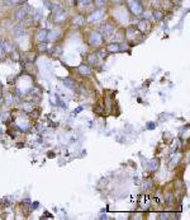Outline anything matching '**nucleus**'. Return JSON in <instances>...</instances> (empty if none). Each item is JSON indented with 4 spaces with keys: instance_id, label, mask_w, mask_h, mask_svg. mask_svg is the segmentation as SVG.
<instances>
[{
    "instance_id": "f257e3e1",
    "label": "nucleus",
    "mask_w": 190,
    "mask_h": 220,
    "mask_svg": "<svg viewBox=\"0 0 190 220\" xmlns=\"http://www.w3.org/2000/svg\"><path fill=\"white\" fill-rule=\"evenodd\" d=\"M128 7H129L131 12L134 16H140V14L143 13V8H142V5L137 0H128Z\"/></svg>"
},
{
    "instance_id": "f03ea898",
    "label": "nucleus",
    "mask_w": 190,
    "mask_h": 220,
    "mask_svg": "<svg viewBox=\"0 0 190 220\" xmlns=\"http://www.w3.org/2000/svg\"><path fill=\"white\" fill-rule=\"evenodd\" d=\"M103 42V37L99 32H91L89 36V44L91 46H99Z\"/></svg>"
},
{
    "instance_id": "7ed1b4c3",
    "label": "nucleus",
    "mask_w": 190,
    "mask_h": 220,
    "mask_svg": "<svg viewBox=\"0 0 190 220\" xmlns=\"http://www.w3.org/2000/svg\"><path fill=\"white\" fill-rule=\"evenodd\" d=\"M103 16H104V12H103V10H96V12H93V13L89 16V18H88V22L93 23V22L100 21V19L103 18Z\"/></svg>"
},
{
    "instance_id": "20e7f679",
    "label": "nucleus",
    "mask_w": 190,
    "mask_h": 220,
    "mask_svg": "<svg viewBox=\"0 0 190 220\" xmlns=\"http://www.w3.org/2000/svg\"><path fill=\"white\" fill-rule=\"evenodd\" d=\"M27 13H28V8L27 7L19 8L17 10V13H15V18L18 19V21H23V19L27 17Z\"/></svg>"
},
{
    "instance_id": "39448f33",
    "label": "nucleus",
    "mask_w": 190,
    "mask_h": 220,
    "mask_svg": "<svg viewBox=\"0 0 190 220\" xmlns=\"http://www.w3.org/2000/svg\"><path fill=\"white\" fill-rule=\"evenodd\" d=\"M113 32H114V27L112 24H109V23H105V24L102 26V33L104 36H110Z\"/></svg>"
},
{
    "instance_id": "423d86ee",
    "label": "nucleus",
    "mask_w": 190,
    "mask_h": 220,
    "mask_svg": "<svg viewBox=\"0 0 190 220\" xmlns=\"http://www.w3.org/2000/svg\"><path fill=\"white\" fill-rule=\"evenodd\" d=\"M47 32L46 30H42V31H39L38 32V35H37V40L39 41V42H43V41H46L47 40Z\"/></svg>"
},
{
    "instance_id": "0eeeda50",
    "label": "nucleus",
    "mask_w": 190,
    "mask_h": 220,
    "mask_svg": "<svg viewBox=\"0 0 190 220\" xmlns=\"http://www.w3.org/2000/svg\"><path fill=\"white\" fill-rule=\"evenodd\" d=\"M62 83H64L65 87H66V88H69V89H74V87H75L74 80H72V79H70V78H65V79L62 80Z\"/></svg>"
},
{
    "instance_id": "6e6552de",
    "label": "nucleus",
    "mask_w": 190,
    "mask_h": 220,
    "mask_svg": "<svg viewBox=\"0 0 190 220\" xmlns=\"http://www.w3.org/2000/svg\"><path fill=\"white\" fill-rule=\"evenodd\" d=\"M79 73L81 75H84V76H88V75H90V69L85 65H80L79 66Z\"/></svg>"
},
{
    "instance_id": "1a4fd4ad",
    "label": "nucleus",
    "mask_w": 190,
    "mask_h": 220,
    "mask_svg": "<svg viewBox=\"0 0 190 220\" xmlns=\"http://www.w3.org/2000/svg\"><path fill=\"white\" fill-rule=\"evenodd\" d=\"M58 36H60V30H55V31H52L51 33H47V38L51 40V41H55Z\"/></svg>"
},
{
    "instance_id": "9d476101",
    "label": "nucleus",
    "mask_w": 190,
    "mask_h": 220,
    "mask_svg": "<svg viewBox=\"0 0 190 220\" xmlns=\"http://www.w3.org/2000/svg\"><path fill=\"white\" fill-rule=\"evenodd\" d=\"M84 22H85V19H84V17L83 16H77V17H75L74 18V21H72V23L75 26H83L84 24Z\"/></svg>"
},
{
    "instance_id": "9b49d317",
    "label": "nucleus",
    "mask_w": 190,
    "mask_h": 220,
    "mask_svg": "<svg viewBox=\"0 0 190 220\" xmlns=\"http://www.w3.org/2000/svg\"><path fill=\"white\" fill-rule=\"evenodd\" d=\"M107 50L109 52H118L119 51V46H118V44H110V45H108Z\"/></svg>"
},
{
    "instance_id": "f8f14e48",
    "label": "nucleus",
    "mask_w": 190,
    "mask_h": 220,
    "mask_svg": "<svg viewBox=\"0 0 190 220\" xmlns=\"http://www.w3.org/2000/svg\"><path fill=\"white\" fill-rule=\"evenodd\" d=\"M14 33H15V36H18V37H20V36H24V33H26V31L23 30V27H15L14 28Z\"/></svg>"
},
{
    "instance_id": "ddd939ff",
    "label": "nucleus",
    "mask_w": 190,
    "mask_h": 220,
    "mask_svg": "<svg viewBox=\"0 0 190 220\" xmlns=\"http://www.w3.org/2000/svg\"><path fill=\"white\" fill-rule=\"evenodd\" d=\"M88 61H89L90 65H95V64H96V61H98L96 55H95V54H90L89 57H88Z\"/></svg>"
},
{
    "instance_id": "4468645a",
    "label": "nucleus",
    "mask_w": 190,
    "mask_h": 220,
    "mask_svg": "<svg viewBox=\"0 0 190 220\" xmlns=\"http://www.w3.org/2000/svg\"><path fill=\"white\" fill-rule=\"evenodd\" d=\"M137 24H138L140 31H142V32H143V31L146 30V27H147V22H146V21H142V22H138V23H137Z\"/></svg>"
},
{
    "instance_id": "2eb2a0df",
    "label": "nucleus",
    "mask_w": 190,
    "mask_h": 220,
    "mask_svg": "<svg viewBox=\"0 0 190 220\" xmlns=\"http://www.w3.org/2000/svg\"><path fill=\"white\" fill-rule=\"evenodd\" d=\"M152 17H153L155 19H157V21H160V19L162 18V13L159 12V10H157V12H153V14H152Z\"/></svg>"
},
{
    "instance_id": "dca6fc26",
    "label": "nucleus",
    "mask_w": 190,
    "mask_h": 220,
    "mask_svg": "<svg viewBox=\"0 0 190 220\" xmlns=\"http://www.w3.org/2000/svg\"><path fill=\"white\" fill-rule=\"evenodd\" d=\"M1 46L4 47V51H7V52H10L12 51V46H10L9 42H5V44H3Z\"/></svg>"
},
{
    "instance_id": "f3484780",
    "label": "nucleus",
    "mask_w": 190,
    "mask_h": 220,
    "mask_svg": "<svg viewBox=\"0 0 190 220\" xmlns=\"http://www.w3.org/2000/svg\"><path fill=\"white\" fill-rule=\"evenodd\" d=\"M156 126H157V123H156V122H147L146 128H147V130H152V128H155Z\"/></svg>"
},
{
    "instance_id": "a211bd4d",
    "label": "nucleus",
    "mask_w": 190,
    "mask_h": 220,
    "mask_svg": "<svg viewBox=\"0 0 190 220\" xmlns=\"http://www.w3.org/2000/svg\"><path fill=\"white\" fill-rule=\"evenodd\" d=\"M151 171H156L157 169V162H155V160H152L151 162V168H150Z\"/></svg>"
},
{
    "instance_id": "6ab92c4d",
    "label": "nucleus",
    "mask_w": 190,
    "mask_h": 220,
    "mask_svg": "<svg viewBox=\"0 0 190 220\" xmlns=\"http://www.w3.org/2000/svg\"><path fill=\"white\" fill-rule=\"evenodd\" d=\"M95 4H96L98 7H102L105 4V0H95Z\"/></svg>"
},
{
    "instance_id": "aec40b11",
    "label": "nucleus",
    "mask_w": 190,
    "mask_h": 220,
    "mask_svg": "<svg viewBox=\"0 0 190 220\" xmlns=\"http://www.w3.org/2000/svg\"><path fill=\"white\" fill-rule=\"evenodd\" d=\"M4 54H5V51H4L1 44H0V59H3V57H4Z\"/></svg>"
},
{
    "instance_id": "412c9836",
    "label": "nucleus",
    "mask_w": 190,
    "mask_h": 220,
    "mask_svg": "<svg viewBox=\"0 0 190 220\" xmlns=\"http://www.w3.org/2000/svg\"><path fill=\"white\" fill-rule=\"evenodd\" d=\"M99 56H100V57H105L107 56L105 50H100V51H99Z\"/></svg>"
},
{
    "instance_id": "4be33fe9",
    "label": "nucleus",
    "mask_w": 190,
    "mask_h": 220,
    "mask_svg": "<svg viewBox=\"0 0 190 220\" xmlns=\"http://www.w3.org/2000/svg\"><path fill=\"white\" fill-rule=\"evenodd\" d=\"M81 111H83V107H77V108H76L75 111H74V114H77V113H80Z\"/></svg>"
},
{
    "instance_id": "5701e85b",
    "label": "nucleus",
    "mask_w": 190,
    "mask_h": 220,
    "mask_svg": "<svg viewBox=\"0 0 190 220\" xmlns=\"http://www.w3.org/2000/svg\"><path fill=\"white\" fill-rule=\"evenodd\" d=\"M127 49H128L127 45H121V46H119V51H126Z\"/></svg>"
},
{
    "instance_id": "b1692460",
    "label": "nucleus",
    "mask_w": 190,
    "mask_h": 220,
    "mask_svg": "<svg viewBox=\"0 0 190 220\" xmlns=\"http://www.w3.org/2000/svg\"><path fill=\"white\" fill-rule=\"evenodd\" d=\"M24 109H26V111H29V109H32V106H29V103H26L24 104Z\"/></svg>"
},
{
    "instance_id": "393cba45",
    "label": "nucleus",
    "mask_w": 190,
    "mask_h": 220,
    "mask_svg": "<svg viewBox=\"0 0 190 220\" xmlns=\"http://www.w3.org/2000/svg\"><path fill=\"white\" fill-rule=\"evenodd\" d=\"M39 50H41V51H42V50L45 51V50H46V45H45V44H43V45H39Z\"/></svg>"
},
{
    "instance_id": "a878e982",
    "label": "nucleus",
    "mask_w": 190,
    "mask_h": 220,
    "mask_svg": "<svg viewBox=\"0 0 190 220\" xmlns=\"http://www.w3.org/2000/svg\"><path fill=\"white\" fill-rule=\"evenodd\" d=\"M146 187H147V188H150V187H151V181H147V183H146Z\"/></svg>"
},
{
    "instance_id": "bb28decb",
    "label": "nucleus",
    "mask_w": 190,
    "mask_h": 220,
    "mask_svg": "<svg viewBox=\"0 0 190 220\" xmlns=\"http://www.w3.org/2000/svg\"><path fill=\"white\" fill-rule=\"evenodd\" d=\"M37 207H38V202H34L32 205V209H37Z\"/></svg>"
},
{
    "instance_id": "cd10ccee",
    "label": "nucleus",
    "mask_w": 190,
    "mask_h": 220,
    "mask_svg": "<svg viewBox=\"0 0 190 220\" xmlns=\"http://www.w3.org/2000/svg\"><path fill=\"white\" fill-rule=\"evenodd\" d=\"M1 94H3V90H1V87H0V98H1Z\"/></svg>"
},
{
    "instance_id": "c85d7f7f",
    "label": "nucleus",
    "mask_w": 190,
    "mask_h": 220,
    "mask_svg": "<svg viewBox=\"0 0 190 220\" xmlns=\"http://www.w3.org/2000/svg\"><path fill=\"white\" fill-rule=\"evenodd\" d=\"M5 1H9V3H13V1H15V0H5Z\"/></svg>"
},
{
    "instance_id": "c756f323",
    "label": "nucleus",
    "mask_w": 190,
    "mask_h": 220,
    "mask_svg": "<svg viewBox=\"0 0 190 220\" xmlns=\"http://www.w3.org/2000/svg\"><path fill=\"white\" fill-rule=\"evenodd\" d=\"M114 1H115V3H121V0H114Z\"/></svg>"
},
{
    "instance_id": "7c9ffc66",
    "label": "nucleus",
    "mask_w": 190,
    "mask_h": 220,
    "mask_svg": "<svg viewBox=\"0 0 190 220\" xmlns=\"http://www.w3.org/2000/svg\"><path fill=\"white\" fill-rule=\"evenodd\" d=\"M0 103H1V98H0Z\"/></svg>"
}]
</instances>
